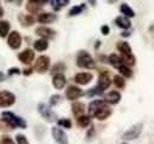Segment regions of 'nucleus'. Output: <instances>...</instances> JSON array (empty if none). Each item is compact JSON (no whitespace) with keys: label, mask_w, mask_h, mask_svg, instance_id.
<instances>
[{"label":"nucleus","mask_w":154,"mask_h":144,"mask_svg":"<svg viewBox=\"0 0 154 144\" xmlns=\"http://www.w3.org/2000/svg\"><path fill=\"white\" fill-rule=\"evenodd\" d=\"M76 65L81 69H87V70H93L96 68V62L91 57V54L87 52L85 50H82L77 53L76 57Z\"/></svg>","instance_id":"nucleus-1"},{"label":"nucleus","mask_w":154,"mask_h":144,"mask_svg":"<svg viewBox=\"0 0 154 144\" xmlns=\"http://www.w3.org/2000/svg\"><path fill=\"white\" fill-rule=\"evenodd\" d=\"M1 118H4L10 125L14 128H19V129H26L27 128V123L25 119H23L21 117L14 115L11 111H2L1 112Z\"/></svg>","instance_id":"nucleus-2"},{"label":"nucleus","mask_w":154,"mask_h":144,"mask_svg":"<svg viewBox=\"0 0 154 144\" xmlns=\"http://www.w3.org/2000/svg\"><path fill=\"white\" fill-rule=\"evenodd\" d=\"M142 129H143V124L142 123H136L133 126H131L127 131L123 132L122 140L127 142V141H134L136 138H139L141 132H142Z\"/></svg>","instance_id":"nucleus-3"},{"label":"nucleus","mask_w":154,"mask_h":144,"mask_svg":"<svg viewBox=\"0 0 154 144\" xmlns=\"http://www.w3.org/2000/svg\"><path fill=\"white\" fill-rule=\"evenodd\" d=\"M38 112L39 115L49 123H52L57 119V115L51 110V108L44 103H39L38 104Z\"/></svg>","instance_id":"nucleus-4"},{"label":"nucleus","mask_w":154,"mask_h":144,"mask_svg":"<svg viewBox=\"0 0 154 144\" xmlns=\"http://www.w3.org/2000/svg\"><path fill=\"white\" fill-rule=\"evenodd\" d=\"M112 84L110 80V76H109V71L106 69H102L98 71V79H97V85L102 91L107 90Z\"/></svg>","instance_id":"nucleus-5"},{"label":"nucleus","mask_w":154,"mask_h":144,"mask_svg":"<svg viewBox=\"0 0 154 144\" xmlns=\"http://www.w3.org/2000/svg\"><path fill=\"white\" fill-rule=\"evenodd\" d=\"M50 68V57L48 56H39L35 63L33 71L38 73H45Z\"/></svg>","instance_id":"nucleus-6"},{"label":"nucleus","mask_w":154,"mask_h":144,"mask_svg":"<svg viewBox=\"0 0 154 144\" xmlns=\"http://www.w3.org/2000/svg\"><path fill=\"white\" fill-rule=\"evenodd\" d=\"M16 103V96L10 91H1L0 92V106L8 108Z\"/></svg>","instance_id":"nucleus-7"},{"label":"nucleus","mask_w":154,"mask_h":144,"mask_svg":"<svg viewBox=\"0 0 154 144\" xmlns=\"http://www.w3.org/2000/svg\"><path fill=\"white\" fill-rule=\"evenodd\" d=\"M51 134H52V137H54L55 142L57 144H69V140H68L66 134L60 128L54 126L51 129Z\"/></svg>","instance_id":"nucleus-8"},{"label":"nucleus","mask_w":154,"mask_h":144,"mask_svg":"<svg viewBox=\"0 0 154 144\" xmlns=\"http://www.w3.org/2000/svg\"><path fill=\"white\" fill-rule=\"evenodd\" d=\"M7 44L12 50H18L21 46V36L18 31H12L11 33H8Z\"/></svg>","instance_id":"nucleus-9"},{"label":"nucleus","mask_w":154,"mask_h":144,"mask_svg":"<svg viewBox=\"0 0 154 144\" xmlns=\"http://www.w3.org/2000/svg\"><path fill=\"white\" fill-rule=\"evenodd\" d=\"M82 96H83V91L76 85H70L65 90V97L69 100H76L78 98H81Z\"/></svg>","instance_id":"nucleus-10"},{"label":"nucleus","mask_w":154,"mask_h":144,"mask_svg":"<svg viewBox=\"0 0 154 144\" xmlns=\"http://www.w3.org/2000/svg\"><path fill=\"white\" fill-rule=\"evenodd\" d=\"M36 34L40 37V39H52L56 36V31L50 28V27H46V26H39L36 28Z\"/></svg>","instance_id":"nucleus-11"},{"label":"nucleus","mask_w":154,"mask_h":144,"mask_svg":"<svg viewBox=\"0 0 154 144\" xmlns=\"http://www.w3.org/2000/svg\"><path fill=\"white\" fill-rule=\"evenodd\" d=\"M18 59H19L20 63L26 64V65H30L35 60V51L31 50V49H25L24 51H21L18 54Z\"/></svg>","instance_id":"nucleus-12"},{"label":"nucleus","mask_w":154,"mask_h":144,"mask_svg":"<svg viewBox=\"0 0 154 144\" xmlns=\"http://www.w3.org/2000/svg\"><path fill=\"white\" fill-rule=\"evenodd\" d=\"M112 113H113V110L110 109V106H109L108 104H104L103 106H101V108L98 109L96 112L94 113L93 117H95L98 121H106Z\"/></svg>","instance_id":"nucleus-13"},{"label":"nucleus","mask_w":154,"mask_h":144,"mask_svg":"<svg viewBox=\"0 0 154 144\" xmlns=\"http://www.w3.org/2000/svg\"><path fill=\"white\" fill-rule=\"evenodd\" d=\"M103 100L108 105H115L121 100V93L119 91H110V92L104 94Z\"/></svg>","instance_id":"nucleus-14"},{"label":"nucleus","mask_w":154,"mask_h":144,"mask_svg":"<svg viewBox=\"0 0 154 144\" xmlns=\"http://www.w3.org/2000/svg\"><path fill=\"white\" fill-rule=\"evenodd\" d=\"M74 80L78 85H87L93 80V74L89 72H79L75 76Z\"/></svg>","instance_id":"nucleus-15"},{"label":"nucleus","mask_w":154,"mask_h":144,"mask_svg":"<svg viewBox=\"0 0 154 144\" xmlns=\"http://www.w3.org/2000/svg\"><path fill=\"white\" fill-rule=\"evenodd\" d=\"M37 20L40 24H51L57 20V14L51 13V12H43L38 16Z\"/></svg>","instance_id":"nucleus-16"},{"label":"nucleus","mask_w":154,"mask_h":144,"mask_svg":"<svg viewBox=\"0 0 154 144\" xmlns=\"http://www.w3.org/2000/svg\"><path fill=\"white\" fill-rule=\"evenodd\" d=\"M18 21L23 27H30L35 24V17L31 16V14H24V13H20L18 16Z\"/></svg>","instance_id":"nucleus-17"},{"label":"nucleus","mask_w":154,"mask_h":144,"mask_svg":"<svg viewBox=\"0 0 154 144\" xmlns=\"http://www.w3.org/2000/svg\"><path fill=\"white\" fill-rule=\"evenodd\" d=\"M52 85L55 89L57 90H62L65 85H66V78L64 74H56L52 78Z\"/></svg>","instance_id":"nucleus-18"},{"label":"nucleus","mask_w":154,"mask_h":144,"mask_svg":"<svg viewBox=\"0 0 154 144\" xmlns=\"http://www.w3.org/2000/svg\"><path fill=\"white\" fill-rule=\"evenodd\" d=\"M114 21H115L116 26L120 27V28H122V30H128V28H131V26H132L131 20L128 18H126V17H122V16L116 17Z\"/></svg>","instance_id":"nucleus-19"},{"label":"nucleus","mask_w":154,"mask_h":144,"mask_svg":"<svg viewBox=\"0 0 154 144\" xmlns=\"http://www.w3.org/2000/svg\"><path fill=\"white\" fill-rule=\"evenodd\" d=\"M106 103H104V100L103 99H95V100H91L90 102V104H89V109H88V112H89V116L90 117H93L94 116V113L96 112L98 109L101 108V106H103Z\"/></svg>","instance_id":"nucleus-20"},{"label":"nucleus","mask_w":154,"mask_h":144,"mask_svg":"<svg viewBox=\"0 0 154 144\" xmlns=\"http://www.w3.org/2000/svg\"><path fill=\"white\" fill-rule=\"evenodd\" d=\"M120 12L122 13V17H126V18H128V19L135 17L134 10H133L128 4H126V2H123V4L120 5Z\"/></svg>","instance_id":"nucleus-21"},{"label":"nucleus","mask_w":154,"mask_h":144,"mask_svg":"<svg viewBox=\"0 0 154 144\" xmlns=\"http://www.w3.org/2000/svg\"><path fill=\"white\" fill-rule=\"evenodd\" d=\"M71 111H72V113H74V116L76 118L79 117V116H83L84 112H85V105L83 103H81V102H76V103H74L71 105Z\"/></svg>","instance_id":"nucleus-22"},{"label":"nucleus","mask_w":154,"mask_h":144,"mask_svg":"<svg viewBox=\"0 0 154 144\" xmlns=\"http://www.w3.org/2000/svg\"><path fill=\"white\" fill-rule=\"evenodd\" d=\"M76 123H77V125H78V128H82V129L88 128V126L90 125V123H91V117H90L89 115L79 116V117L76 118Z\"/></svg>","instance_id":"nucleus-23"},{"label":"nucleus","mask_w":154,"mask_h":144,"mask_svg":"<svg viewBox=\"0 0 154 144\" xmlns=\"http://www.w3.org/2000/svg\"><path fill=\"white\" fill-rule=\"evenodd\" d=\"M26 10H27L29 13H31V16L32 14H38V13H40V11H42V6L37 5L36 1L30 0V1L26 2Z\"/></svg>","instance_id":"nucleus-24"},{"label":"nucleus","mask_w":154,"mask_h":144,"mask_svg":"<svg viewBox=\"0 0 154 144\" xmlns=\"http://www.w3.org/2000/svg\"><path fill=\"white\" fill-rule=\"evenodd\" d=\"M48 47H49V41L45 39H37L33 41V49L38 52H43L48 50Z\"/></svg>","instance_id":"nucleus-25"},{"label":"nucleus","mask_w":154,"mask_h":144,"mask_svg":"<svg viewBox=\"0 0 154 144\" xmlns=\"http://www.w3.org/2000/svg\"><path fill=\"white\" fill-rule=\"evenodd\" d=\"M116 49L119 50V52H121V54H131L132 53V47L127 41H119L116 44Z\"/></svg>","instance_id":"nucleus-26"},{"label":"nucleus","mask_w":154,"mask_h":144,"mask_svg":"<svg viewBox=\"0 0 154 144\" xmlns=\"http://www.w3.org/2000/svg\"><path fill=\"white\" fill-rule=\"evenodd\" d=\"M10 28H11V24L7 20H0V37L1 38H6L10 33Z\"/></svg>","instance_id":"nucleus-27"},{"label":"nucleus","mask_w":154,"mask_h":144,"mask_svg":"<svg viewBox=\"0 0 154 144\" xmlns=\"http://www.w3.org/2000/svg\"><path fill=\"white\" fill-rule=\"evenodd\" d=\"M84 10H85V4H79L76 6H72L68 12V17H76L78 14H81Z\"/></svg>","instance_id":"nucleus-28"},{"label":"nucleus","mask_w":154,"mask_h":144,"mask_svg":"<svg viewBox=\"0 0 154 144\" xmlns=\"http://www.w3.org/2000/svg\"><path fill=\"white\" fill-rule=\"evenodd\" d=\"M65 70H66V65H65L63 62H59V63H56V64L52 66V69H51V74H52V76L63 74Z\"/></svg>","instance_id":"nucleus-29"},{"label":"nucleus","mask_w":154,"mask_h":144,"mask_svg":"<svg viewBox=\"0 0 154 144\" xmlns=\"http://www.w3.org/2000/svg\"><path fill=\"white\" fill-rule=\"evenodd\" d=\"M120 59H121V63L125 64V65H127V66H133V65H135V57L133 53L121 54Z\"/></svg>","instance_id":"nucleus-30"},{"label":"nucleus","mask_w":154,"mask_h":144,"mask_svg":"<svg viewBox=\"0 0 154 144\" xmlns=\"http://www.w3.org/2000/svg\"><path fill=\"white\" fill-rule=\"evenodd\" d=\"M117 70L120 71L121 73V77H126V78H131L132 76H133V71L131 70V68L129 66H127V65H125V64H121L119 68H117Z\"/></svg>","instance_id":"nucleus-31"},{"label":"nucleus","mask_w":154,"mask_h":144,"mask_svg":"<svg viewBox=\"0 0 154 144\" xmlns=\"http://www.w3.org/2000/svg\"><path fill=\"white\" fill-rule=\"evenodd\" d=\"M50 4L52 5V8L55 11H59L60 8H63L66 5H69L70 1L69 0H52V1H50Z\"/></svg>","instance_id":"nucleus-32"},{"label":"nucleus","mask_w":154,"mask_h":144,"mask_svg":"<svg viewBox=\"0 0 154 144\" xmlns=\"http://www.w3.org/2000/svg\"><path fill=\"white\" fill-rule=\"evenodd\" d=\"M107 62L109 63V64H112L114 68H119L122 63H121V59H120V57L117 56V54H115V53H113V54H110L109 57H108V59H107Z\"/></svg>","instance_id":"nucleus-33"},{"label":"nucleus","mask_w":154,"mask_h":144,"mask_svg":"<svg viewBox=\"0 0 154 144\" xmlns=\"http://www.w3.org/2000/svg\"><path fill=\"white\" fill-rule=\"evenodd\" d=\"M114 85H115L117 89H123L125 86H126V80H125V78L123 77H121L120 74H116L114 76Z\"/></svg>","instance_id":"nucleus-34"},{"label":"nucleus","mask_w":154,"mask_h":144,"mask_svg":"<svg viewBox=\"0 0 154 144\" xmlns=\"http://www.w3.org/2000/svg\"><path fill=\"white\" fill-rule=\"evenodd\" d=\"M103 92H104V91H102L98 86H94V88L89 89V90L85 92V96H87L88 98H91V97H95V96H101Z\"/></svg>","instance_id":"nucleus-35"},{"label":"nucleus","mask_w":154,"mask_h":144,"mask_svg":"<svg viewBox=\"0 0 154 144\" xmlns=\"http://www.w3.org/2000/svg\"><path fill=\"white\" fill-rule=\"evenodd\" d=\"M58 128H65V129H70L72 126V123L69 118H60L57 121Z\"/></svg>","instance_id":"nucleus-36"},{"label":"nucleus","mask_w":154,"mask_h":144,"mask_svg":"<svg viewBox=\"0 0 154 144\" xmlns=\"http://www.w3.org/2000/svg\"><path fill=\"white\" fill-rule=\"evenodd\" d=\"M12 130H13L12 126L10 125L4 118H0V131H2V132H10Z\"/></svg>","instance_id":"nucleus-37"},{"label":"nucleus","mask_w":154,"mask_h":144,"mask_svg":"<svg viewBox=\"0 0 154 144\" xmlns=\"http://www.w3.org/2000/svg\"><path fill=\"white\" fill-rule=\"evenodd\" d=\"M63 100V97L60 94H52L50 97V106H56Z\"/></svg>","instance_id":"nucleus-38"},{"label":"nucleus","mask_w":154,"mask_h":144,"mask_svg":"<svg viewBox=\"0 0 154 144\" xmlns=\"http://www.w3.org/2000/svg\"><path fill=\"white\" fill-rule=\"evenodd\" d=\"M16 141H17V144H30L29 141H27V138L24 135H21V134H18L16 136Z\"/></svg>","instance_id":"nucleus-39"},{"label":"nucleus","mask_w":154,"mask_h":144,"mask_svg":"<svg viewBox=\"0 0 154 144\" xmlns=\"http://www.w3.org/2000/svg\"><path fill=\"white\" fill-rule=\"evenodd\" d=\"M0 144H16L13 142V140L11 138V137H8V136H2L1 138H0Z\"/></svg>","instance_id":"nucleus-40"},{"label":"nucleus","mask_w":154,"mask_h":144,"mask_svg":"<svg viewBox=\"0 0 154 144\" xmlns=\"http://www.w3.org/2000/svg\"><path fill=\"white\" fill-rule=\"evenodd\" d=\"M21 71H20L19 68H11V69H8V71H7V74L8 76H13V74H20Z\"/></svg>","instance_id":"nucleus-41"},{"label":"nucleus","mask_w":154,"mask_h":144,"mask_svg":"<svg viewBox=\"0 0 154 144\" xmlns=\"http://www.w3.org/2000/svg\"><path fill=\"white\" fill-rule=\"evenodd\" d=\"M101 33H102L103 36H108V34L110 33V28H109V26H108V25H103V26H101Z\"/></svg>","instance_id":"nucleus-42"},{"label":"nucleus","mask_w":154,"mask_h":144,"mask_svg":"<svg viewBox=\"0 0 154 144\" xmlns=\"http://www.w3.org/2000/svg\"><path fill=\"white\" fill-rule=\"evenodd\" d=\"M33 73V69L32 68H27V69H24L23 70V74L24 76H31Z\"/></svg>","instance_id":"nucleus-43"},{"label":"nucleus","mask_w":154,"mask_h":144,"mask_svg":"<svg viewBox=\"0 0 154 144\" xmlns=\"http://www.w3.org/2000/svg\"><path fill=\"white\" fill-rule=\"evenodd\" d=\"M94 132H95V129H94V126L91 125V129H89V131H88V134H87V138H88V140H90V138H91V136L94 135Z\"/></svg>","instance_id":"nucleus-44"},{"label":"nucleus","mask_w":154,"mask_h":144,"mask_svg":"<svg viewBox=\"0 0 154 144\" xmlns=\"http://www.w3.org/2000/svg\"><path fill=\"white\" fill-rule=\"evenodd\" d=\"M7 2H10V4H16L17 6H20V5L23 4V1H12V0H8Z\"/></svg>","instance_id":"nucleus-45"},{"label":"nucleus","mask_w":154,"mask_h":144,"mask_svg":"<svg viewBox=\"0 0 154 144\" xmlns=\"http://www.w3.org/2000/svg\"><path fill=\"white\" fill-rule=\"evenodd\" d=\"M121 36L125 37V38H126V37H129L131 36V32H129V31H123V32L121 33Z\"/></svg>","instance_id":"nucleus-46"},{"label":"nucleus","mask_w":154,"mask_h":144,"mask_svg":"<svg viewBox=\"0 0 154 144\" xmlns=\"http://www.w3.org/2000/svg\"><path fill=\"white\" fill-rule=\"evenodd\" d=\"M4 13H5V12H4V8H2V6L0 5V18L4 17Z\"/></svg>","instance_id":"nucleus-47"},{"label":"nucleus","mask_w":154,"mask_h":144,"mask_svg":"<svg viewBox=\"0 0 154 144\" xmlns=\"http://www.w3.org/2000/svg\"><path fill=\"white\" fill-rule=\"evenodd\" d=\"M100 45H101V41H100V40H96V44H95V49H96V50H98Z\"/></svg>","instance_id":"nucleus-48"},{"label":"nucleus","mask_w":154,"mask_h":144,"mask_svg":"<svg viewBox=\"0 0 154 144\" xmlns=\"http://www.w3.org/2000/svg\"><path fill=\"white\" fill-rule=\"evenodd\" d=\"M4 79H5V74L0 71V80H4Z\"/></svg>","instance_id":"nucleus-49"},{"label":"nucleus","mask_w":154,"mask_h":144,"mask_svg":"<svg viewBox=\"0 0 154 144\" xmlns=\"http://www.w3.org/2000/svg\"><path fill=\"white\" fill-rule=\"evenodd\" d=\"M89 2H90L93 6H95V4H96V1H89Z\"/></svg>","instance_id":"nucleus-50"},{"label":"nucleus","mask_w":154,"mask_h":144,"mask_svg":"<svg viewBox=\"0 0 154 144\" xmlns=\"http://www.w3.org/2000/svg\"><path fill=\"white\" fill-rule=\"evenodd\" d=\"M123 144H126V143H123Z\"/></svg>","instance_id":"nucleus-51"}]
</instances>
